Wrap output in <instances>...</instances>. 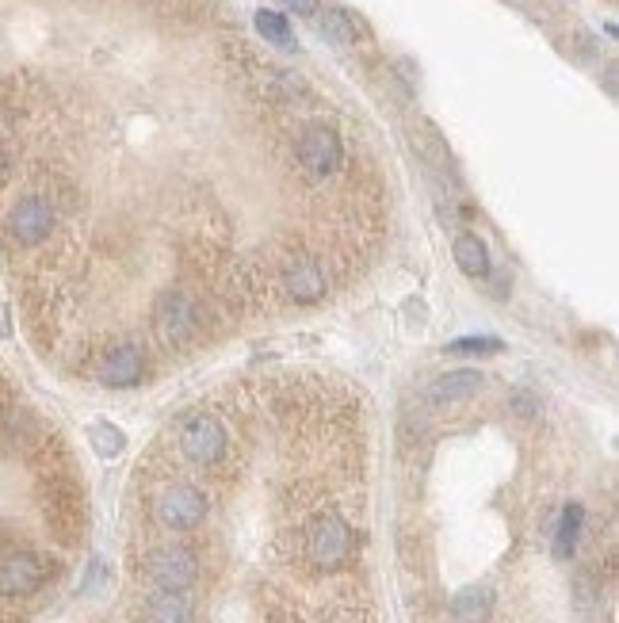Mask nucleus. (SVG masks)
Masks as SVG:
<instances>
[{
    "mask_svg": "<svg viewBox=\"0 0 619 623\" xmlns=\"http://www.w3.org/2000/svg\"><path fill=\"white\" fill-rule=\"evenodd\" d=\"M8 172H12V153H8V146L0 142V184L8 180Z\"/></svg>",
    "mask_w": 619,
    "mask_h": 623,
    "instance_id": "5701e85b",
    "label": "nucleus"
},
{
    "mask_svg": "<svg viewBox=\"0 0 619 623\" xmlns=\"http://www.w3.org/2000/svg\"><path fill=\"white\" fill-rule=\"evenodd\" d=\"M150 371V352L138 337H115V341H104L96 360L88 367V375L107 390H134L142 387Z\"/></svg>",
    "mask_w": 619,
    "mask_h": 623,
    "instance_id": "423d86ee",
    "label": "nucleus"
},
{
    "mask_svg": "<svg viewBox=\"0 0 619 623\" xmlns=\"http://www.w3.org/2000/svg\"><path fill=\"white\" fill-rule=\"evenodd\" d=\"M295 157H299V169L310 180H333L344 169V142L341 134L329 127V123H310L299 130V142H295Z\"/></svg>",
    "mask_w": 619,
    "mask_h": 623,
    "instance_id": "9d476101",
    "label": "nucleus"
},
{
    "mask_svg": "<svg viewBox=\"0 0 619 623\" xmlns=\"http://www.w3.org/2000/svg\"><path fill=\"white\" fill-rule=\"evenodd\" d=\"M150 333L161 352L180 356L192 352L211 337V329H218L211 318V306L203 295H195L188 287H165L150 299Z\"/></svg>",
    "mask_w": 619,
    "mask_h": 623,
    "instance_id": "f257e3e1",
    "label": "nucleus"
},
{
    "mask_svg": "<svg viewBox=\"0 0 619 623\" xmlns=\"http://www.w3.org/2000/svg\"><path fill=\"white\" fill-rule=\"evenodd\" d=\"M50 559L39 555L35 547H27L20 539L4 536L0 539V597L4 601H23L35 597L50 581Z\"/></svg>",
    "mask_w": 619,
    "mask_h": 623,
    "instance_id": "0eeeda50",
    "label": "nucleus"
},
{
    "mask_svg": "<svg viewBox=\"0 0 619 623\" xmlns=\"http://www.w3.org/2000/svg\"><path fill=\"white\" fill-rule=\"evenodd\" d=\"M318 27H321V35H325L333 46H356L360 39H367L363 23L356 20L352 12H344V8H325Z\"/></svg>",
    "mask_w": 619,
    "mask_h": 623,
    "instance_id": "2eb2a0df",
    "label": "nucleus"
},
{
    "mask_svg": "<svg viewBox=\"0 0 619 623\" xmlns=\"http://www.w3.org/2000/svg\"><path fill=\"white\" fill-rule=\"evenodd\" d=\"M478 390H482V375L474 367H459V371H448V375H440L432 383V398L440 406H451V402H463V398L478 394Z\"/></svg>",
    "mask_w": 619,
    "mask_h": 623,
    "instance_id": "4468645a",
    "label": "nucleus"
},
{
    "mask_svg": "<svg viewBox=\"0 0 619 623\" xmlns=\"http://www.w3.org/2000/svg\"><path fill=\"white\" fill-rule=\"evenodd\" d=\"M581 524H585V509L570 501L562 513H558V528H555V559H570L577 551V539H581Z\"/></svg>",
    "mask_w": 619,
    "mask_h": 623,
    "instance_id": "dca6fc26",
    "label": "nucleus"
},
{
    "mask_svg": "<svg viewBox=\"0 0 619 623\" xmlns=\"http://www.w3.org/2000/svg\"><path fill=\"white\" fill-rule=\"evenodd\" d=\"M58 230V203L50 195H23L4 218V234L16 249H39Z\"/></svg>",
    "mask_w": 619,
    "mask_h": 623,
    "instance_id": "1a4fd4ad",
    "label": "nucleus"
},
{
    "mask_svg": "<svg viewBox=\"0 0 619 623\" xmlns=\"http://www.w3.org/2000/svg\"><path fill=\"white\" fill-rule=\"evenodd\" d=\"M207 513H211V501L195 482H169L153 494V520L165 532H195L203 528Z\"/></svg>",
    "mask_w": 619,
    "mask_h": 623,
    "instance_id": "6e6552de",
    "label": "nucleus"
},
{
    "mask_svg": "<svg viewBox=\"0 0 619 623\" xmlns=\"http://www.w3.org/2000/svg\"><path fill=\"white\" fill-rule=\"evenodd\" d=\"M88 444L96 448L100 459H115V455L127 448V436L115 429V425H107V421H96V425H88Z\"/></svg>",
    "mask_w": 619,
    "mask_h": 623,
    "instance_id": "f3484780",
    "label": "nucleus"
},
{
    "mask_svg": "<svg viewBox=\"0 0 619 623\" xmlns=\"http://www.w3.org/2000/svg\"><path fill=\"white\" fill-rule=\"evenodd\" d=\"M501 348H505V344L501 341H493V337H467V341H455L448 348V352H455V356H463V352H478V356H482V352H501Z\"/></svg>",
    "mask_w": 619,
    "mask_h": 623,
    "instance_id": "aec40b11",
    "label": "nucleus"
},
{
    "mask_svg": "<svg viewBox=\"0 0 619 623\" xmlns=\"http://www.w3.org/2000/svg\"><path fill=\"white\" fill-rule=\"evenodd\" d=\"M493 616V589L490 585H467L451 601V623H490Z\"/></svg>",
    "mask_w": 619,
    "mask_h": 623,
    "instance_id": "f8f14e48",
    "label": "nucleus"
},
{
    "mask_svg": "<svg viewBox=\"0 0 619 623\" xmlns=\"http://www.w3.org/2000/svg\"><path fill=\"white\" fill-rule=\"evenodd\" d=\"M257 31L268 39V43L283 46V50H291L295 46V35H291V23L287 16H279V12H268V8H260L257 12Z\"/></svg>",
    "mask_w": 619,
    "mask_h": 623,
    "instance_id": "6ab92c4d",
    "label": "nucleus"
},
{
    "mask_svg": "<svg viewBox=\"0 0 619 623\" xmlns=\"http://www.w3.org/2000/svg\"><path fill=\"white\" fill-rule=\"evenodd\" d=\"M509 409H513L516 417H524V421L539 417V402H535L528 390H513V394H509Z\"/></svg>",
    "mask_w": 619,
    "mask_h": 623,
    "instance_id": "412c9836",
    "label": "nucleus"
},
{
    "mask_svg": "<svg viewBox=\"0 0 619 623\" xmlns=\"http://www.w3.org/2000/svg\"><path fill=\"white\" fill-rule=\"evenodd\" d=\"M413 146L425 153L428 161L436 165V169H448L451 157H448V146H444V138L436 134V130L428 127V123H417V130H413Z\"/></svg>",
    "mask_w": 619,
    "mask_h": 623,
    "instance_id": "a211bd4d",
    "label": "nucleus"
},
{
    "mask_svg": "<svg viewBox=\"0 0 619 623\" xmlns=\"http://www.w3.org/2000/svg\"><path fill=\"white\" fill-rule=\"evenodd\" d=\"M276 291L291 306H318L329 295V268L318 253H310L306 245H287L276 260Z\"/></svg>",
    "mask_w": 619,
    "mask_h": 623,
    "instance_id": "7ed1b4c3",
    "label": "nucleus"
},
{
    "mask_svg": "<svg viewBox=\"0 0 619 623\" xmlns=\"http://www.w3.org/2000/svg\"><path fill=\"white\" fill-rule=\"evenodd\" d=\"M451 253L470 280H490V253H486V241L478 234H455Z\"/></svg>",
    "mask_w": 619,
    "mask_h": 623,
    "instance_id": "ddd939ff",
    "label": "nucleus"
},
{
    "mask_svg": "<svg viewBox=\"0 0 619 623\" xmlns=\"http://www.w3.org/2000/svg\"><path fill=\"white\" fill-rule=\"evenodd\" d=\"M142 578L150 589H172V593H192L203 578V555L192 543H153L138 562Z\"/></svg>",
    "mask_w": 619,
    "mask_h": 623,
    "instance_id": "39448f33",
    "label": "nucleus"
},
{
    "mask_svg": "<svg viewBox=\"0 0 619 623\" xmlns=\"http://www.w3.org/2000/svg\"><path fill=\"white\" fill-rule=\"evenodd\" d=\"M195 616H199L195 593L150 589L138 604V623H195Z\"/></svg>",
    "mask_w": 619,
    "mask_h": 623,
    "instance_id": "9b49d317",
    "label": "nucleus"
},
{
    "mask_svg": "<svg viewBox=\"0 0 619 623\" xmlns=\"http://www.w3.org/2000/svg\"><path fill=\"white\" fill-rule=\"evenodd\" d=\"M230 448H234V436H230V425L211 413V409H199V413H188L180 421V432H176V452L184 455L192 467H222L230 459Z\"/></svg>",
    "mask_w": 619,
    "mask_h": 623,
    "instance_id": "20e7f679",
    "label": "nucleus"
},
{
    "mask_svg": "<svg viewBox=\"0 0 619 623\" xmlns=\"http://www.w3.org/2000/svg\"><path fill=\"white\" fill-rule=\"evenodd\" d=\"M302 559L318 574H341L356 559V532L337 509H318L302 524Z\"/></svg>",
    "mask_w": 619,
    "mask_h": 623,
    "instance_id": "f03ea898",
    "label": "nucleus"
},
{
    "mask_svg": "<svg viewBox=\"0 0 619 623\" xmlns=\"http://www.w3.org/2000/svg\"><path fill=\"white\" fill-rule=\"evenodd\" d=\"M283 8L295 12V16H318L321 0H283Z\"/></svg>",
    "mask_w": 619,
    "mask_h": 623,
    "instance_id": "4be33fe9",
    "label": "nucleus"
}]
</instances>
